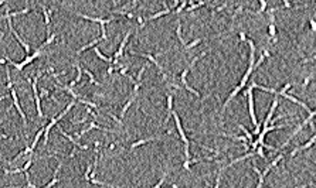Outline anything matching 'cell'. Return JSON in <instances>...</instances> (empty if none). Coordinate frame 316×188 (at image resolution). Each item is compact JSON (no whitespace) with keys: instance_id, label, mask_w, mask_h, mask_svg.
<instances>
[{"instance_id":"8fae6325","label":"cell","mask_w":316,"mask_h":188,"mask_svg":"<svg viewBox=\"0 0 316 188\" xmlns=\"http://www.w3.org/2000/svg\"><path fill=\"white\" fill-rule=\"evenodd\" d=\"M74 67L77 68V78L72 81V82L70 83V86H75L77 83L81 81V78H82V72H84V68H82L81 65H80V62H77V64H74Z\"/></svg>"},{"instance_id":"30bf717a","label":"cell","mask_w":316,"mask_h":188,"mask_svg":"<svg viewBox=\"0 0 316 188\" xmlns=\"http://www.w3.org/2000/svg\"><path fill=\"white\" fill-rule=\"evenodd\" d=\"M162 139V136H152V137H146V139H142V140L136 141V143H132V146H130V150H133V148H136V147L142 146V144H145V143H149V141H155V140H160Z\"/></svg>"},{"instance_id":"4fadbf2b","label":"cell","mask_w":316,"mask_h":188,"mask_svg":"<svg viewBox=\"0 0 316 188\" xmlns=\"http://www.w3.org/2000/svg\"><path fill=\"white\" fill-rule=\"evenodd\" d=\"M102 40H105L102 35H101L99 38H95V40H92L91 42H88V44H85V45H82L80 50H78V54H81L82 51H85V50H89V48H92V47H95V44H98L99 41H102Z\"/></svg>"},{"instance_id":"603a6c76","label":"cell","mask_w":316,"mask_h":188,"mask_svg":"<svg viewBox=\"0 0 316 188\" xmlns=\"http://www.w3.org/2000/svg\"><path fill=\"white\" fill-rule=\"evenodd\" d=\"M94 170V165L88 164L87 167V171H85V174H84V178H85V181H89V177H91V171Z\"/></svg>"},{"instance_id":"7c38bea8","label":"cell","mask_w":316,"mask_h":188,"mask_svg":"<svg viewBox=\"0 0 316 188\" xmlns=\"http://www.w3.org/2000/svg\"><path fill=\"white\" fill-rule=\"evenodd\" d=\"M170 13V9L167 7V9H164V10H162V12H158L156 14H152V16H149V17L146 18V20H143V24H142L141 27H145V21H150V20H156V18L162 17V16H164V14H169Z\"/></svg>"},{"instance_id":"44dd1931","label":"cell","mask_w":316,"mask_h":188,"mask_svg":"<svg viewBox=\"0 0 316 188\" xmlns=\"http://www.w3.org/2000/svg\"><path fill=\"white\" fill-rule=\"evenodd\" d=\"M139 1H141V0H132L130 3H128V4L122 6V9H121V10H122V12H125V10H128V9H132V7H135L136 4H138V3H139Z\"/></svg>"},{"instance_id":"4dcf8cb0","label":"cell","mask_w":316,"mask_h":188,"mask_svg":"<svg viewBox=\"0 0 316 188\" xmlns=\"http://www.w3.org/2000/svg\"><path fill=\"white\" fill-rule=\"evenodd\" d=\"M112 72H113V68H112V67H109V68H108V74H112Z\"/></svg>"},{"instance_id":"f546056e","label":"cell","mask_w":316,"mask_h":188,"mask_svg":"<svg viewBox=\"0 0 316 188\" xmlns=\"http://www.w3.org/2000/svg\"><path fill=\"white\" fill-rule=\"evenodd\" d=\"M126 74H128V68H126V67H122V69H121V75L125 77Z\"/></svg>"},{"instance_id":"2e32d148","label":"cell","mask_w":316,"mask_h":188,"mask_svg":"<svg viewBox=\"0 0 316 188\" xmlns=\"http://www.w3.org/2000/svg\"><path fill=\"white\" fill-rule=\"evenodd\" d=\"M60 168H61V163H58V165H57V168L54 170V177H53V180L48 182V184H46V187L47 188H50V187H53L54 184H57V181H58V178H57V176H58V173H60Z\"/></svg>"},{"instance_id":"ac0fdd59","label":"cell","mask_w":316,"mask_h":188,"mask_svg":"<svg viewBox=\"0 0 316 188\" xmlns=\"http://www.w3.org/2000/svg\"><path fill=\"white\" fill-rule=\"evenodd\" d=\"M176 35H177L179 41L182 42V45H184V47H186L187 44H186V41H184V38L182 37V23H180V21H179V24H177V29H176Z\"/></svg>"},{"instance_id":"4316f807","label":"cell","mask_w":316,"mask_h":188,"mask_svg":"<svg viewBox=\"0 0 316 188\" xmlns=\"http://www.w3.org/2000/svg\"><path fill=\"white\" fill-rule=\"evenodd\" d=\"M47 96H50V91L48 89H41L40 98H47Z\"/></svg>"},{"instance_id":"3957f363","label":"cell","mask_w":316,"mask_h":188,"mask_svg":"<svg viewBox=\"0 0 316 188\" xmlns=\"http://www.w3.org/2000/svg\"><path fill=\"white\" fill-rule=\"evenodd\" d=\"M7 24H9V30L12 31V34L14 35V38H16V40H17V41L20 42V45H21V47L24 48L26 54H30V45H29V44H27L26 41H24L23 38L20 37V34H18L17 31L14 30V27H13V24H12V18H7Z\"/></svg>"},{"instance_id":"484cf974","label":"cell","mask_w":316,"mask_h":188,"mask_svg":"<svg viewBox=\"0 0 316 188\" xmlns=\"http://www.w3.org/2000/svg\"><path fill=\"white\" fill-rule=\"evenodd\" d=\"M33 163H34L33 160H29V161H27V163H26V164H24L23 167H21V170H23V173H26V171H29V168H30V167H31V165H33Z\"/></svg>"},{"instance_id":"7a4b0ae2","label":"cell","mask_w":316,"mask_h":188,"mask_svg":"<svg viewBox=\"0 0 316 188\" xmlns=\"http://www.w3.org/2000/svg\"><path fill=\"white\" fill-rule=\"evenodd\" d=\"M38 77H40V74H38L37 77L33 78L31 88H33V95H34L35 108H37V116H38L40 119H43V118H44V115H43V110H41V98H40V94H38V91H37V82H38Z\"/></svg>"},{"instance_id":"8992f818","label":"cell","mask_w":316,"mask_h":188,"mask_svg":"<svg viewBox=\"0 0 316 188\" xmlns=\"http://www.w3.org/2000/svg\"><path fill=\"white\" fill-rule=\"evenodd\" d=\"M130 34H132V33H130V31H128V33H126V35H125V38H123L122 40V42H121V45H119V48H118V51L115 54H113V59H115V61H113V64H116L118 62V59L121 58V55H122L123 54V50H125V47H126V44H128V41H129V37H130Z\"/></svg>"},{"instance_id":"1f68e13d","label":"cell","mask_w":316,"mask_h":188,"mask_svg":"<svg viewBox=\"0 0 316 188\" xmlns=\"http://www.w3.org/2000/svg\"><path fill=\"white\" fill-rule=\"evenodd\" d=\"M179 4V0H173V6H177Z\"/></svg>"},{"instance_id":"d4e9b609","label":"cell","mask_w":316,"mask_h":188,"mask_svg":"<svg viewBox=\"0 0 316 188\" xmlns=\"http://www.w3.org/2000/svg\"><path fill=\"white\" fill-rule=\"evenodd\" d=\"M186 7H187V1H186V0H184V1H183L182 4H180V6L177 7V9H176V12L175 13H177V14H179V13H182L183 10H186Z\"/></svg>"},{"instance_id":"7402d4cb","label":"cell","mask_w":316,"mask_h":188,"mask_svg":"<svg viewBox=\"0 0 316 188\" xmlns=\"http://www.w3.org/2000/svg\"><path fill=\"white\" fill-rule=\"evenodd\" d=\"M55 37H57V34H55V33H54V34H50V37H48L47 40L43 42V45H41V47L44 48V47H47V45H50V44H51V42L55 40Z\"/></svg>"},{"instance_id":"5b68a950","label":"cell","mask_w":316,"mask_h":188,"mask_svg":"<svg viewBox=\"0 0 316 188\" xmlns=\"http://www.w3.org/2000/svg\"><path fill=\"white\" fill-rule=\"evenodd\" d=\"M130 54H135V55H141V57H145V58H147V59H149V61H150V62H152V64H155V65H156V68H158V69L160 71V74L163 75V78H164V79H167V75L164 74V71H163V68H162V65L159 64V62H158V59L155 58L153 55H150V54H141V53H136V51H133V50L130 51Z\"/></svg>"},{"instance_id":"9a60e30c","label":"cell","mask_w":316,"mask_h":188,"mask_svg":"<svg viewBox=\"0 0 316 188\" xmlns=\"http://www.w3.org/2000/svg\"><path fill=\"white\" fill-rule=\"evenodd\" d=\"M94 51H95V54H96V57H98L99 59H102V61H105V62H109V64H112V62L115 61V59L112 58V57H105V55H104V54L99 51V48H98V47H95Z\"/></svg>"},{"instance_id":"83f0119b","label":"cell","mask_w":316,"mask_h":188,"mask_svg":"<svg viewBox=\"0 0 316 188\" xmlns=\"http://www.w3.org/2000/svg\"><path fill=\"white\" fill-rule=\"evenodd\" d=\"M164 180H166V174H164V176L162 177V178H160V181H159L158 184L155 185V188H159V187H160V185H162V184H163V182H164Z\"/></svg>"},{"instance_id":"6da1fadb","label":"cell","mask_w":316,"mask_h":188,"mask_svg":"<svg viewBox=\"0 0 316 188\" xmlns=\"http://www.w3.org/2000/svg\"><path fill=\"white\" fill-rule=\"evenodd\" d=\"M40 54H41V48H38V50H35L34 54H33L31 57H26V58H24L23 61L20 62V64H18V62H14V61H13V59H10L9 57H7V55H4V58H6L7 61H9V64H12L13 67H14V68H16L17 71H21V69L24 68V67H26V65H29L30 62H33V61H34L35 58H38V57H40Z\"/></svg>"},{"instance_id":"d6986e66","label":"cell","mask_w":316,"mask_h":188,"mask_svg":"<svg viewBox=\"0 0 316 188\" xmlns=\"http://www.w3.org/2000/svg\"><path fill=\"white\" fill-rule=\"evenodd\" d=\"M133 99H135V96H132V98H130V99L128 100V102H126V103H125V106H123L122 108V112H121V118H125V113H126V112H128V109L129 108H130V105H132V102H133Z\"/></svg>"},{"instance_id":"52a82bcc","label":"cell","mask_w":316,"mask_h":188,"mask_svg":"<svg viewBox=\"0 0 316 188\" xmlns=\"http://www.w3.org/2000/svg\"><path fill=\"white\" fill-rule=\"evenodd\" d=\"M173 119H175V123H176V127H177V130H179V135H180V139L183 140V143H190L189 141V139L186 137V135H184V130H183V126H182V122H180V118H179V115L176 113L175 110H173Z\"/></svg>"},{"instance_id":"ba28073f","label":"cell","mask_w":316,"mask_h":188,"mask_svg":"<svg viewBox=\"0 0 316 188\" xmlns=\"http://www.w3.org/2000/svg\"><path fill=\"white\" fill-rule=\"evenodd\" d=\"M58 132H60V133H61L63 136H64L65 139H68V140H70L71 143H72V144H74L75 147H80L81 150H88V146H87V144H80V143H78V139H74L72 136H70L68 133H65V132H64L63 129H61L60 126H58Z\"/></svg>"},{"instance_id":"ffe728a7","label":"cell","mask_w":316,"mask_h":188,"mask_svg":"<svg viewBox=\"0 0 316 188\" xmlns=\"http://www.w3.org/2000/svg\"><path fill=\"white\" fill-rule=\"evenodd\" d=\"M84 72L88 75V78H89V81H91V83H94V85H99V82L95 79V77H94V74L91 72V71L88 69V68H84Z\"/></svg>"},{"instance_id":"9c48e42d","label":"cell","mask_w":316,"mask_h":188,"mask_svg":"<svg viewBox=\"0 0 316 188\" xmlns=\"http://www.w3.org/2000/svg\"><path fill=\"white\" fill-rule=\"evenodd\" d=\"M78 17L84 18V20H88V21H94V23H99V26H102V24H106V23H112V21H115L113 18H96V17H89V16H85V14H77Z\"/></svg>"},{"instance_id":"e575fe53","label":"cell","mask_w":316,"mask_h":188,"mask_svg":"<svg viewBox=\"0 0 316 188\" xmlns=\"http://www.w3.org/2000/svg\"><path fill=\"white\" fill-rule=\"evenodd\" d=\"M95 1H99V0H95Z\"/></svg>"},{"instance_id":"e0dca14e","label":"cell","mask_w":316,"mask_h":188,"mask_svg":"<svg viewBox=\"0 0 316 188\" xmlns=\"http://www.w3.org/2000/svg\"><path fill=\"white\" fill-rule=\"evenodd\" d=\"M41 9H43V16H44V21H46L47 31L50 33V21H51V18H50V12H48V10L44 6H41Z\"/></svg>"},{"instance_id":"5bb4252c","label":"cell","mask_w":316,"mask_h":188,"mask_svg":"<svg viewBox=\"0 0 316 188\" xmlns=\"http://www.w3.org/2000/svg\"><path fill=\"white\" fill-rule=\"evenodd\" d=\"M30 12L29 7H26V9H23V10H20V12H12V13H4L3 14V18L4 20H7V18H12V17H16V16H21V14H27V13Z\"/></svg>"},{"instance_id":"f1b7e54d","label":"cell","mask_w":316,"mask_h":188,"mask_svg":"<svg viewBox=\"0 0 316 188\" xmlns=\"http://www.w3.org/2000/svg\"><path fill=\"white\" fill-rule=\"evenodd\" d=\"M106 115H108V116H111V118L113 119L115 122H118V123H119V124H122V120H121V119H118L116 116H113V115H111V113H106Z\"/></svg>"},{"instance_id":"277c9868","label":"cell","mask_w":316,"mask_h":188,"mask_svg":"<svg viewBox=\"0 0 316 188\" xmlns=\"http://www.w3.org/2000/svg\"><path fill=\"white\" fill-rule=\"evenodd\" d=\"M12 92V99H13V105H14V108L17 109V112L20 113V118H21V120H23L24 124H27V118H26V113L23 112V109H21V106H20V102H18V98H17V94H16V91L14 89H10Z\"/></svg>"},{"instance_id":"cb8c5ba5","label":"cell","mask_w":316,"mask_h":188,"mask_svg":"<svg viewBox=\"0 0 316 188\" xmlns=\"http://www.w3.org/2000/svg\"><path fill=\"white\" fill-rule=\"evenodd\" d=\"M200 42H201V40H200V38H196L194 41H192L190 44H187V45L184 47V50H192V48H194L197 44H200Z\"/></svg>"},{"instance_id":"d6a6232c","label":"cell","mask_w":316,"mask_h":188,"mask_svg":"<svg viewBox=\"0 0 316 188\" xmlns=\"http://www.w3.org/2000/svg\"><path fill=\"white\" fill-rule=\"evenodd\" d=\"M111 1L113 3V6H118V1H116V0H111Z\"/></svg>"},{"instance_id":"836d02e7","label":"cell","mask_w":316,"mask_h":188,"mask_svg":"<svg viewBox=\"0 0 316 188\" xmlns=\"http://www.w3.org/2000/svg\"><path fill=\"white\" fill-rule=\"evenodd\" d=\"M207 1H210V0H206V3H207Z\"/></svg>"}]
</instances>
